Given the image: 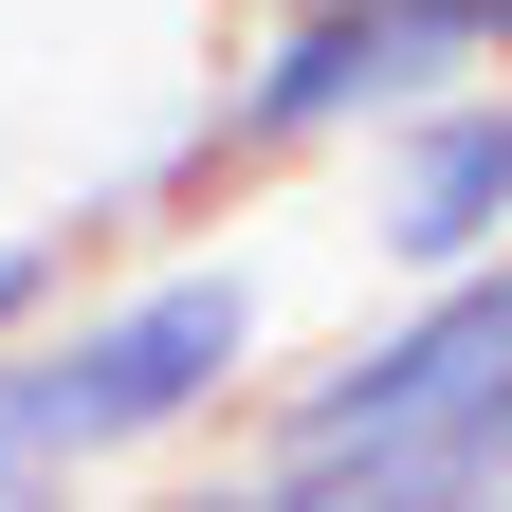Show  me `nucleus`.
Segmentation results:
<instances>
[{
  "label": "nucleus",
  "instance_id": "nucleus-1",
  "mask_svg": "<svg viewBox=\"0 0 512 512\" xmlns=\"http://www.w3.org/2000/svg\"><path fill=\"white\" fill-rule=\"evenodd\" d=\"M256 512H494L512 494V256L384 275L366 330L293 348L238 403Z\"/></svg>",
  "mask_w": 512,
  "mask_h": 512
},
{
  "label": "nucleus",
  "instance_id": "nucleus-2",
  "mask_svg": "<svg viewBox=\"0 0 512 512\" xmlns=\"http://www.w3.org/2000/svg\"><path fill=\"white\" fill-rule=\"evenodd\" d=\"M275 256L256 238H147V256H110V275H74L19 330V384H37V439H55V476H147L183 458V439H238V403L275 384Z\"/></svg>",
  "mask_w": 512,
  "mask_h": 512
},
{
  "label": "nucleus",
  "instance_id": "nucleus-3",
  "mask_svg": "<svg viewBox=\"0 0 512 512\" xmlns=\"http://www.w3.org/2000/svg\"><path fill=\"white\" fill-rule=\"evenodd\" d=\"M494 55H512V0H256L165 147L202 202H256L293 165H348L384 110H421L439 74H494Z\"/></svg>",
  "mask_w": 512,
  "mask_h": 512
},
{
  "label": "nucleus",
  "instance_id": "nucleus-4",
  "mask_svg": "<svg viewBox=\"0 0 512 512\" xmlns=\"http://www.w3.org/2000/svg\"><path fill=\"white\" fill-rule=\"evenodd\" d=\"M348 238H366V275L512 256V55L494 74H439L421 110H384L348 147Z\"/></svg>",
  "mask_w": 512,
  "mask_h": 512
},
{
  "label": "nucleus",
  "instance_id": "nucleus-5",
  "mask_svg": "<svg viewBox=\"0 0 512 512\" xmlns=\"http://www.w3.org/2000/svg\"><path fill=\"white\" fill-rule=\"evenodd\" d=\"M55 293H74V238H55V220H37V238H0V348H19Z\"/></svg>",
  "mask_w": 512,
  "mask_h": 512
}]
</instances>
